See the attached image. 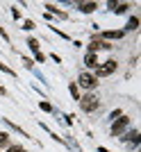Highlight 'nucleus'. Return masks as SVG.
Instances as JSON below:
<instances>
[{
	"label": "nucleus",
	"mask_w": 141,
	"mask_h": 152,
	"mask_svg": "<svg viewBox=\"0 0 141 152\" xmlns=\"http://www.w3.org/2000/svg\"><path fill=\"white\" fill-rule=\"evenodd\" d=\"M80 107H82V111H96L98 104H100V100H98V95L93 93H87V95H80Z\"/></svg>",
	"instance_id": "1"
},
{
	"label": "nucleus",
	"mask_w": 141,
	"mask_h": 152,
	"mask_svg": "<svg viewBox=\"0 0 141 152\" xmlns=\"http://www.w3.org/2000/svg\"><path fill=\"white\" fill-rule=\"evenodd\" d=\"M77 84L82 86V89H96L98 86V77L91 75V73H80V80H77Z\"/></svg>",
	"instance_id": "2"
},
{
	"label": "nucleus",
	"mask_w": 141,
	"mask_h": 152,
	"mask_svg": "<svg viewBox=\"0 0 141 152\" xmlns=\"http://www.w3.org/2000/svg\"><path fill=\"white\" fill-rule=\"evenodd\" d=\"M116 70V61L114 59H109V61H105L103 66H98L96 68V77H107V75H112Z\"/></svg>",
	"instance_id": "3"
},
{
	"label": "nucleus",
	"mask_w": 141,
	"mask_h": 152,
	"mask_svg": "<svg viewBox=\"0 0 141 152\" xmlns=\"http://www.w3.org/2000/svg\"><path fill=\"white\" fill-rule=\"evenodd\" d=\"M128 125H130V118H128V116H123V118H116L114 125H112V134H114V136H118V134H121Z\"/></svg>",
	"instance_id": "4"
},
{
	"label": "nucleus",
	"mask_w": 141,
	"mask_h": 152,
	"mask_svg": "<svg viewBox=\"0 0 141 152\" xmlns=\"http://www.w3.org/2000/svg\"><path fill=\"white\" fill-rule=\"evenodd\" d=\"M109 48H112V45H109L107 41H103V39H93V41L89 43V52L91 55H93L96 50H109Z\"/></svg>",
	"instance_id": "5"
},
{
	"label": "nucleus",
	"mask_w": 141,
	"mask_h": 152,
	"mask_svg": "<svg viewBox=\"0 0 141 152\" xmlns=\"http://www.w3.org/2000/svg\"><path fill=\"white\" fill-rule=\"evenodd\" d=\"M123 34L125 32L123 30H114V32H100L96 39H103V41H107V39H123Z\"/></svg>",
	"instance_id": "6"
},
{
	"label": "nucleus",
	"mask_w": 141,
	"mask_h": 152,
	"mask_svg": "<svg viewBox=\"0 0 141 152\" xmlns=\"http://www.w3.org/2000/svg\"><path fill=\"white\" fill-rule=\"evenodd\" d=\"M77 9H80L82 14H91V12H96V9H98V5H96V2H80Z\"/></svg>",
	"instance_id": "7"
},
{
	"label": "nucleus",
	"mask_w": 141,
	"mask_h": 152,
	"mask_svg": "<svg viewBox=\"0 0 141 152\" xmlns=\"http://www.w3.org/2000/svg\"><path fill=\"white\" fill-rule=\"evenodd\" d=\"M84 64H87V68H98V66H100V64H98V57L96 55H87V57H84Z\"/></svg>",
	"instance_id": "8"
},
{
	"label": "nucleus",
	"mask_w": 141,
	"mask_h": 152,
	"mask_svg": "<svg viewBox=\"0 0 141 152\" xmlns=\"http://www.w3.org/2000/svg\"><path fill=\"white\" fill-rule=\"evenodd\" d=\"M109 7H114V12L116 14H123V12H128V2H121V5H118V2H109Z\"/></svg>",
	"instance_id": "9"
},
{
	"label": "nucleus",
	"mask_w": 141,
	"mask_h": 152,
	"mask_svg": "<svg viewBox=\"0 0 141 152\" xmlns=\"http://www.w3.org/2000/svg\"><path fill=\"white\" fill-rule=\"evenodd\" d=\"M68 91H70V95H73L75 100H80V91H77V84H70V86H68Z\"/></svg>",
	"instance_id": "10"
},
{
	"label": "nucleus",
	"mask_w": 141,
	"mask_h": 152,
	"mask_svg": "<svg viewBox=\"0 0 141 152\" xmlns=\"http://www.w3.org/2000/svg\"><path fill=\"white\" fill-rule=\"evenodd\" d=\"M27 45H30V50H32V52H39V41H37V39H30Z\"/></svg>",
	"instance_id": "11"
},
{
	"label": "nucleus",
	"mask_w": 141,
	"mask_h": 152,
	"mask_svg": "<svg viewBox=\"0 0 141 152\" xmlns=\"http://www.w3.org/2000/svg\"><path fill=\"white\" fill-rule=\"evenodd\" d=\"M0 145H9V134L0 132Z\"/></svg>",
	"instance_id": "12"
},
{
	"label": "nucleus",
	"mask_w": 141,
	"mask_h": 152,
	"mask_svg": "<svg viewBox=\"0 0 141 152\" xmlns=\"http://www.w3.org/2000/svg\"><path fill=\"white\" fill-rule=\"evenodd\" d=\"M137 25H139V18H130L128 20V30H137Z\"/></svg>",
	"instance_id": "13"
},
{
	"label": "nucleus",
	"mask_w": 141,
	"mask_h": 152,
	"mask_svg": "<svg viewBox=\"0 0 141 152\" xmlns=\"http://www.w3.org/2000/svg\"><path fill=\"white\" fill-rule=\"evenodd\" d=\"M7 152H25V148H23V145H9Z\"/></svg>",
	"instance_id": "14"
},
{
	"label": "nucleus",
	"mask_w": 141,
	"mask_h": 152,
	"mask_svg": "<svg viewBox=\"0 0 141 152\" xmlns=\"http://www.w3.org/2000/svg\"><path fill=\"white\" fill-rule=\"evenodd\" d=\"M128 139L132 141V143H139V132H130V134H128Z\"/></svg>",
	"instance_id": "15"
},
{
	"label": "nucleus",
	"mask_w": 141,
	"mask_h": 152,
	"mask_svg": "<svg viewBox=\"0 0 141 152\" xmlns=\"http://www.w3.org/2000/svg\"><path fill=\"white\" fill-rule=\"evenodd\" d=\"M39 107L43 109V111H52V107H50V102H41V104H39Z\"/></svg>",
	"instance_id": "16"
},
{
	"label": "nucleus",
	"mask_w": 141,
	"mask_h": 152,
	"mask_svg": "<svg viewBox=\"0 0 141 152\" xmlns=\"http://www.w3.org/2000/svg\"><path fill=\"white\" fill-rule=\"evenodd\" d=\"M32 27H34L32 20H25V23H23V30H32Z\"/></svg>",
	"instance_id": "17"
}]
</instances>
